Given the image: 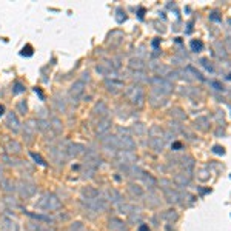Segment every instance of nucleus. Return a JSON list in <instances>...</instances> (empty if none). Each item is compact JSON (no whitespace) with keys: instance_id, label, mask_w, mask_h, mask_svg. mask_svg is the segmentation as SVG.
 <instances>
[{"instance_id":"1","label":"nucleus","mask_w":231,"mask_h":231,"mask_svg":"<svg viewBox=\"0 0 231 231\" xmlns=\"http://www.w3.org/2000/svg\"><path fill=\"white\" fill-rule=\"evenodd\" d=\"M193 46H194V48H200L202 43H196V42H194V43H193Z\"/></svg>"}]
</instances>
